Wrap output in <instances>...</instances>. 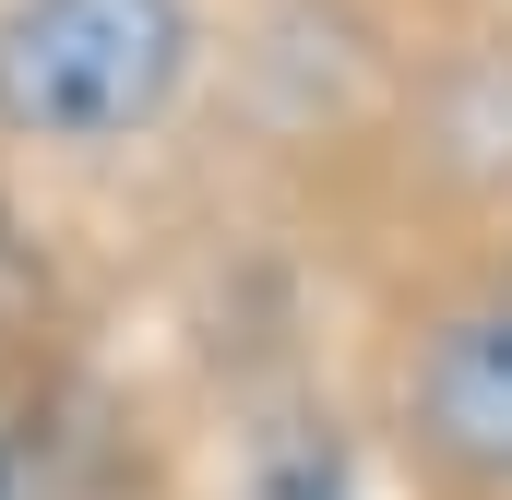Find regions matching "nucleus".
Masks as SVG:
<instances>
[{"label": "nucleus", "mask_w": 512, "mask_h": 500, "mask_svg": "<svg viewBox=\"0 0 512 500\" xmlns=\"http://www.w3.org/2000/svg\"><path fill=\"white\" fill-rule=\"evenodd\" d=\"M191 72V0H12L0 12V131L96 155L131 143Z\"/></svg>", "instance_id": "1"}, {"label": "nucleus", "mask_w": 512, "mask_h": 500, "mask_svg": "<svg viewBox=\"0 0 512 500\" xmlns=\"http://www.w3.org/2000/svg\"><path fill=\"white\" fill-rule=\"evenodd\" d=\"M405 417H417V441H429L453 477L512 489V298L429 322V346H417V370H405Z\"/></svg>", "instance_id": "2"}]
</instances>
